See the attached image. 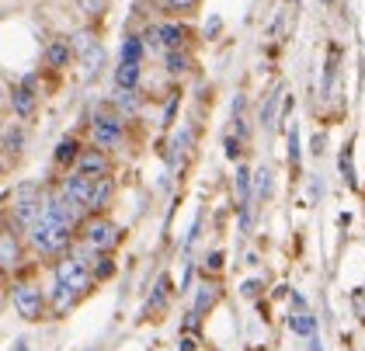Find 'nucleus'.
Returning a JSON list of instances; mask_svg holds the SVG:
<instances>
[{
	"label": "nucleus",
	"mask_w": 365,
	"mask_h": 351,
	"mask_svg": "<svg viewBox=\"0 0 365 351\" xmlns=\"http://www.w3.org/2000/svg\"><path fill=\"white\" fill-rule=\"evenodd\" d=\"M70 56H73V46H70L66 39H56V42L46 49V63H49L53 70H63V66L70 63Z\"/></svg>",
	"instance_id": "nucleus-9"
},
{
	"label": "nucleus",
	"mask_w": 365,
	"mask_h": 351,
	"mask_svg": "<svg viewBox=\"0 0 365 351\" xmlns=\"http://www.w3.org/2000/svg\"><path fill=\"white\" fill-rule=\"evenodd\" d=\"M164 63H168V73L181 77V73H188V66H192V56L185 53V49H170Z\"/></svg>",
	"instance_id": "nucleus-16"
},
{
	"label": "nucleus",
	"mask_w": 365,
	"mask_h": 351,
	"mask_svg": "<svg viewBox=\"0 0 365 351\" xmlns=\"http://www.w3.org/2000/svg\"><path fill=\"white\" fill-rule=\"evenodd\" d=\"M309 351H320V341H317V334L309 337Z\"/></svg>",
	"instance_id": "nucleus-33"
},
{
	"label": "nucleus",
	"mask_w": 365,
	"mask_h": 351,
	"mask_svg": "<svg viewBox=\"0 0 365 351\" xmlns=\"http://www.w3.org/2000/svg\"><path fill=\"white\" fill-rule=\"evenodd\" d=\"M118 240H122V230L115 226L112 219H91L84 226V247L94 250V254H108V250H115Z\"/></svg>",
	"instance_id": "nucleus-2"
},
{
	"label": "nucleus",
	"mask_w": 365,
	"mask_h": 351,
	"mask_svg": "<svg viewBox=\"0 0 365 351\" xmlns=\"http://www.w3.org/2000/svg\"><path fill=\"white\" fill-rule=\"evenodd\" d=\"M216 302H220V285H216V282H205V285L198 289L195 306H192V310H195V313H205V310H212Z\"/></svg>",
	"instance_id": "nucleus-13"
},
{
	"label": "nucleus",
	"mask_w": 365,
	"mask_h": 351,
	"mask_svg": "<svg viewBox=\"0 0 365 351\" xmlns=\"http://www.w3.org/2000/svg\"><path fill=\"white\" fill-rule=\"evenodd\" d=\"M181 351H195V341H192V337H185V341H181Z\"/></svg>",
	"instance_id": "nucleus-32"
},
{
	"label": "nucleus",
	"mask_w": 365,
	"mask_h": 351,
	"mask_svg": "<svg viewBox=\"0 0 365 351\" xmlns=\"http://www.w3.org/2000/svg\"><path fill=\"white\" fill-rule=\"evenodd\" d=\"M21 261V247L11 233H0V268H14Z\"/></svg>",
	"instance_id": "nucleus-10"
},
{
	"label": "nucleus",
	"mask_w": 365,
	"mask_h": 351,
	"mask_svg": "<svg viewBox=\"0 0 365 351\" xmlns=\"http://www.w3.org/2000/svg\"><path fill=\"white\" fill-rule=\"evenodd\" d=\"M268 178H272L268 171H261V174H257V195H261V198H264V195L272 191V181H268Z\"/></svg>",
	"instance_id": "nucleus-28"
},
{
	"label": "nucleus",
	"mask_w": 365,
	"mask_h": 351,
	"mask_svg": "<svg viewBox=\"0 0 365 351\" xmlns=\"http://www.w3.org/2000/svg\"><path fill=\"white\" fill-rule=\"evenodd\" d=\"M29 233H31V243H35L42 254H59V250H66V243H70V237H73V226L38 216V223L31 226Z\"/></svg>",
	"instance_id": "nucleus-1"
},
{
	"label": "nucleus",
	"mask_w": 365,
	"mask_h": 351,
	"mask_svg": "<svg viewBox=\"0 0 365 351\" xmlns=\"http://www.w3.org/2000/svg\"><path fill=\"white\" fill-rule=\"evenodd\" d=\"M140 63H125V59H122V63H118V70H115V83H118V87H125V91H133V87H136V83H140Z\"/></svg>",
	"instance_id": "nucleus-12"
},
{
	"label": "nucleus",
	"mask_w": 365,
	"mask_h": 351,
	"mask_svg": "<svg viewBox=\"0 0 365 351\" xmlns=\"http://www.w3.org/2000/svg\"><path fill=\"white\" fill-rule=\"evenodd\" d=\"M237 198H240V209L247 213V205H251V171L247 167L237 171Z\"/></svg>",
	"instance_id": "nucleus-17"
},
{
	"label": "nucleus",
	"mask_w": 365,
	"mask_h": 351,
	"mask_svg": "<svg viewBox=\"0 0 365 351\" xmlns=\"http://www.w3.org/2000/svg\"><path fill=\"white\" fill-rule=\"evenodd\" d=\"M77 174H84V178H108V174H112L108 153H105V150H84V153L77 157Z\"/></svg>",
	"instance_id": "nucleus-7"
},
{
	"label": "nucleus",
	"mask_w": 365,
	"mask_h": 351,
	"mask_svg": "<svg viewBox=\"0 0 365 351\" xmlns=\"http://www.w3.org/2000/svg\"><path fill=\"white\" fill-rule=\"evenodd\" d=\"M0 101H4V91H0Z\"/></svg>",
	"instance_id": "nucleus-34"
},
{
	"label": "nucleus",
	"mask_w": 365,
	"mask_h": 351,
	"mask_svg": "<svg viewBox=\"0 0 365 351\" xmlns=\"http://www.w3.org/2000/svg\"><path fill=\"white\" fill-rule=\"evenodd\" d=\"M77 7L84 11L87 18H101L108 11V0H77Z\"/></svg>",
	"instance_id": "nucleus-21"
},
{
	"label": "nucleus",
	"mask_w": 365,
	"mask_h": 351,
	"mask_svg": "<svg viewBox=\"0 0 365 351\" xmlns=\"http://www.w3.org/2000/svg\"><path fill=\"white\" fill-rule=\"evenodd\" d=\"M220 268H223V254L212 250V254H209V271H220Z\"/></svg>",
	"instance_id": "nucleus-29"
},
{
	"label": "nucleus",
	"mask_w": 365,
	"mask_h": 351,
	"mask_svg": "<svg viewBox=\"0 0 365 351\" xmlns=\"http://www.w3.org/2000/svg\"><path fill=\"white\" fill-rule=\"evenodd\" d=\"M168 299H170V278L164 275V278L157 282V289H153V296H150V306H146V310H160Z\"/></svg>",
	"instance_id": "nucleus-18"
},
{
	"label": "nucleus",
	"mask_w": 365,
	"mask_h": 351,
	"mask_svg": "<svg viewBox=\"0 0 365 351\" xmlns=\"http://www.w3.org/2000/svg\"><path fill=\"white\" fill-rule=\"evenodd\" d=\"M11 105H14V111H18L21 118H31V115H35L38 98L31 94V81H25L21 87H14V91H11Z\"/></svg>",
	"instance_id": "nucleus-8"
},
{
	"label": "nucleus",
	"mask_w": 365,
	"mask_h": 351,
	"mask_svg": "<svg viewBox=\"0 0 365 351\" xmlns=\"http://www.w3.org/2000/svg\"><path fill=\"white\" fill-rule=\"evenodd\" d=\"M257 289H261L257 282H247V285H244V296H257Z\"/></svg>",
	"instance_id": "nucleus-31"
},
{
	"label": "nucleus",
	"mask_w": 365,
	"mask_h": 351,
	"mask_svg": "<svg viewBox=\"0 0 365 351\" xmlns=\"http://www.w3.org/2000/svg\"><path fill=\"white\" fill-rule=\"evenodd\" d=\"M275 105H279V91H275V94L268 98V105H264V111H261V122H264L268 129L275 126Z\"/></svg>",
	"instance_id": "nucleus-24"
},
{
	"label": "nucleus",
	"mask_w": 365,
	"mask_h": 351,
	"mask_svg": "<svg viewBox=\"0 0 365 351\" xmlns=\"http://www.w3.org/2000/svg\"><path fill=\"white\" fill-rule=\"evenodd\" d=\"M226 157H230V161L240 157V139H237V136H226Z\"/></svg>",
	"instance_id": "nucleus-27"
},
{
	"label": "nucleus",
	"mask_w": 365,
	"mask_h": 351,
	"mask_svg": "<svg viewBox=\"0 0 365 351\" xmlns=\"http://www.w3.org/2000/svg\"><path fill=\"white\" fill-rule=\"evenodd\" d=\"M94 188H98V178H84V174H73L70 181H66V188L63 195L73 202V205H81V209H94Z\"/></svg>",
	"instance_id": "nucleus-6"
},
{
	"label": "nucleus",
	"mask_w": 365,
	"mask_h": 351,
	"mask_svg": "<svg viewBox=\"0 0 365 351\" xmlns=\"http://www.w3.org/2000/svg\"><path fill=\"white\" fill-rule=\"evenodd\" d=\"M157 39H160V46L164 49H185V28L181 25H160L157 28Z\"/></svg>",
	"instance_id": "nucleus-11"
},
{
	"label": "nucleus",
	"mask_w": 365,
	"mask_h": 351,
	"mask_svg": "<svg viewBox=\"0 0 365 351\" xmlns=\"http://www.w3.org/2000/svg\"><path fill=\"white\" fill-rule=\"evenodd\" d=\"M56 282H63L70 292L84 296L87 289H91V282H94V275L87 268V261H81V258H63L56 265Z\"/></svg>",
	"instance_id": "nucleus-3"
},
{
	"label": "nucleus",
	"mask_w": 365,
	"mask_h": 351,
	"mask_svg": "<svg viewBox=\"0 0 365 351\" xmlns=\"http://www.w3.org/2000/svg\"><path fill=\"white\" fill-rule=\"evenodd\" d=\"M112 271H115V265H112V261H108V258H105V261L98 265V278H108Z\"/></svg>",
	"instance_id": "nucleus-30"
},
{
	"label": "nucleus",
	"mask_w": 365,
	"mask_h": 351,
	"mask_svg": "<svg viewBox=\"0 0 365 351\" xmlns=\"http://www.w3.org/2000/svg\"><path fill=\"white\" fill-rule=\"evenodd\" d=\"M81 153H84V150L77 146V139L66 136V139H59V146H56V163H77Z\"/></svg>",
	"instance_id": "nucleus-15"
},
{
	"label": "nucleus",
	"mask_w": 365,
	"mask_h": 351,
	"mask_svg": "<svg viewBox=\"0 0 365 351\" xmlns=\"http://www.w3.org/2000/svg\"><path fill=\"white\" fill-rule=\"evenodd\" d=\"M341 174H344V181H348V185H355V167H351V146H344V153H341Z\"/></svg>",
	"instance_id": "nucleus-23"
},
{
	"label": "nucleus",
	"mask_w": 365,
	"mask_h": 351,
	"mask_svg": "<svg viewBox=\"0 0 365 351\" xmlns=\"http://www.w3.org/2000/svg\"><path fill=\"white\" fill-rule=\"evenodd\" d=\"M289 161L299 163V133L296 129H289Z\"/></svg>",
	"instance_id": "nucleus-26"
},
{
	"label": "nucleus",
	"mask_w": 365,
	"mask_h": 351,
	"mask_svg": "<svg viewBox=\"0 0 365 351\" xmlns=\"http://www.w3.org/2000/svg\"><path fill=\"white\" fill-rule=\"evenodd\" d=\"M0 171H4V163H0Z\"/></svg>",
	"instance_id": "nucleus-35"
},
{
	"label": "nucleus",
	"mask_w": 365,
	"mask_h": 351,
	"mask_svg": "<svg viewBox=\"0 0 365 351\" xmlns=\"http://www.w3.org/2000/svg\"><path fill=\"white\" fill-rule=\"evenodd\" d=\"M118 108L125 111V115H133V111L140 108V98H136V87H133V91H125V87H118Z\"/></svg>",
	"instance_id": "nucleus-20"
},
{
	"label": "nucleus",
	"mask_w": 365,
	"mask_h": 351,
	"mask_svg": "<svg viewBox=\"0 0 365 351\" xmlns=\"http://www.w3.org/2000/svg\"><path fill=\"white\" fill-rule=\"evenodd\" d=\"M122 59H125V63H140L143 59V39L129 35V39H125V46H122Z\"/></svg>",
	"instance_id": "nucleus-19"
},
{
	"label": "nucleus",
	"mask_w": 365,
	"mask_h": 351,
	"mask_svg": "<svg viewBox=\"0 0 365 351\" xmlns=\"http://www.w3.org/2000/svg\"><path fill=\"white\" fill-rule=\"evenodd\" d=\"M91 136H94V146H98V150H115V146H122L125 126H122V118H115V115H101V118L91 122Z\"/></svg>",
	"instance_id": "nucleus-4"
},
{
	"label": "nucleus",
	"mask_w": 365,
	"mask_h": 351,
	"mask_svg": "<svg viewBox=\"0 0 365 351\" xmlns=\"http://www.w3.org/2000/svg\"><path fill=\"white\" fill-rule=\"evenodd\" d=\"M11 299H14V310H18L21 320H38L42 310H46V296L35 285H14Z\"/></svg>",
	"instance_id": "nucleus-5"
},
{
	"label": "nucleus",
	"mask_w": 365,
	"mask_h": 351,
	"mask_svg": "<svg viewBox=\"0 0 365 351\" xmlns=\"http://www.w3.org/2000/svg\"><path fill=\"white\" fill-rule=\"evenodd\" d=\"M164 7H168V11H178V14H188V11L198 7V0H164Z\"/></svg>",
	"instance_id": "nucleus-25"
},
{
	"label": "nucleus",
	"mask_w": 365,
	"mask_h": 351,
	"mask_svg": "<svg viewBox=\"0 0 365 351\" xmlns=\"http://www.w3.org/2000/svg\"><path fill=\"white\" fill-rule=\"evenodd\" d=\"M53 296H56V310H66V306H73L77 292H70V289H66L63 282H56V292H53Z\"/></svg>",
	"instance_id": "nucleus-22"
},
{
	"label": "nucleus",
	"mask_w": 365,
	"mask_h": 351,
	"mask_svg": "<svg viewBox=\"0 0 365 351\" xmlns=\"http://www.w3.org/2000/svg\"><path fill=\"white\" fill-rule=\"evenodd\" d=\"M289 327H292L299 337H313V334H317V320L309 317L307 310H296V313L289 317Z\"/></svg>",
	"instance_id": "nucleus-14"
}]
</instances>
